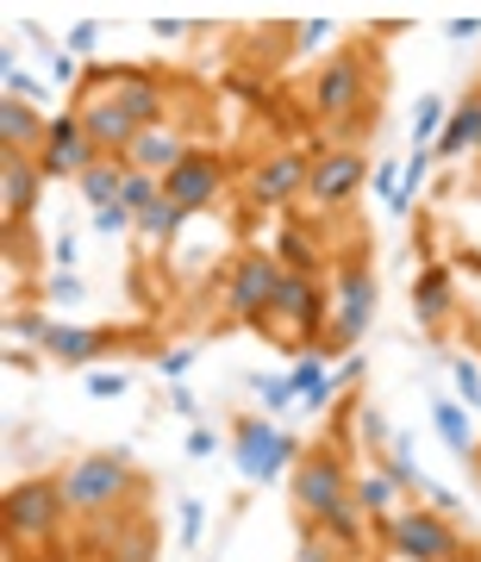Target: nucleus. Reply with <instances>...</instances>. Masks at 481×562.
<instances>
[{"label":"nucleus","instance_id":"12","mask_svg":"<svg viewBox=\"0 0 481 562\" xmlns=\"http://www.w3.org/2000/svg\"><path fill=\"white\" fill-rule=\"evenodd\" d=\"M101 162V150L88 144V132H81V120L69 113V120H51V138H44V150H38V169L44 176H88Z\"/></svg>","mask_w":481,"mask_h":562},{"label":"nucleus","instance_id":"36","mask_svg":"<svg viewBox=\"0 0 481 562\" xmlns=\"http://www.w3.org/2000/svg\"><path fill=\"white\" fill-rule=\"evenodd\" d=\"M301 562H332V543H325V538H320V543L306 538V543H301Z\"/></svg>","mask_w":481,"mask_h":562},{"label":"nucleus","instance_id":"18","mask_svg":"<svg viewBox=\"0 0 481 562\" xmlns=\"http://www.w3.org/2000/svg\"><path fill=\"white\" fill-rule=\"evenodd\" d=\"M469 144H481V88H476V94H462V101H457V113L444 120L438 157H462Z\"/></svg>","mask_w":481,"mask_h":562},{"label":"nucleus","instance_id":"24","mask_svg":"<svg viewBox=\"0 0 481 562\" xmlns=\"http://www.w3.org/2000/svg\"><path fill=\"white\" fill-rule=\"evenodd\" d=\"M394 475H388V469H381V475H357V482H350V501L357 506H369V513H394Z\"/></svg>","mask_w":481,"mask_h":562},{"label":"nucleus","instance_id":"14","mask_svg":"<svg viewBox=\"0 0 481 562\" xmlns=\"http://www.w3.org/2000/svg\"><path fill=\"white\" fill-rule=\"evenodd\" d=\"M288 457H294V443L281 438V431H269L262 419H244L238 425V462H244V475H250V482H269Z\"/></svg>","mask_w":481,"mask_h":562},{"label":"nucleus","instance_id":"30","mask_svg":"<svg viewBox=\"0 0 481 562\" xmlns=\"http://www.w3.org/2000/svg\"><path fill=\"white\" fill-rule=\"evenodd\" d=\"M444 120H450V113H444V101H438V94H425V101H420V113H413V138H432V132H438V138H444Z\"/></svg>","mask_w":481,"mask_h":562},{"label":"nucleus","instance_id":"26","mask_svg":"<svg viewBox=\"0 0 481 562\" xmlns=\"http://www.w3.org/2000/svg\"><path fill=\"white\" fill-rule=\"evenodd\" d=\"M150 201H163V181H157V176H144V169H125L120 206H125V213H144Z\"/></svg>","mask_w":481,"mask_h":562},{"label":"nucleus","instance_id":"38","mask_svg":"<svg viewBox=\"0 0 481 562\" xmlns=\"http://www.w3.org/2000/svg\"><path fill=\"white\" fill-rule=\"evenodd\" d=\"M262 394H269V406H281L288 394H294V382H262Z\"/></svg>","mask_w":481,"mask_h":562},{"label":"nucleus","instance_id":"8","mask_svg":"<svg viewBox=\"0 0 481 562\" xmlns=\"http://www.w3.org/2000/svg\"><path fill=\"white\" fill-rule=\"evenodd\" d=\"M369 94V76H362V50H338V57L320 69L313 81V113L320 120H350Z\"/></svg>","mask_w":481,"mask_h":562},{"label":"nucleus","instance_id":"32","mask_svg":"<svg viewBox=\"0 0 481 562\" xmlns=\"http://www.w3.org/2000/svg\"><path fill=\"white\" fill-rule=\"evenodd\" d=\"M457 387L469 394V401H481V375H476V362H457Z\"/></svg>","mask_w":481,"mask_h":562},{"label":"nucleus","instance_id":"35","mask_svg":"<svg viewBox=\"0 0 481 562\" xmlns=\"http://www.w3.org/2000/svg\"><path fill=\"white\" fill-rule=\"evenodd\" d=\"M188 362H194V357H188V350H169V357H163L157 369H163V375H188Z\"/></svg>","mask_w":481,"mask_h":562},{"label":"nucleus","instance_id":"39","mask_svg":"<svg viewBox=\"0 0 481 562\" xmlns=\"http://www.w3.org/2000/svg\"><path fill=\"white\" fill-rule=\"evenodd\" d=\"M450 562H481V557H476V550H457V557H450Z\"/></svg>","mask_w":481,"mask_h":562},{"label":"nucleus","instance_id":"6","mask_svg":"<svg viewBox=\"0 0 481 562\" xmlns=\"http://www.w3.org/2000/svg\"><path fill=\"white\" fill-rule=\"evenodd\" d=\"M269 319L281 325V338L294 344V350H306V344L332 325V306H325V294L313 288V276H281V294H276V306H269Z\"/></svg>","mask_w":481,"mask_h":562},{"label":"nucleus","instance_id":"28","mask_svg":"<svg viewBox=\"0 0 481 562\" xmlns=\"http://www.w3.org/2000/svg\"><path fill=\"white\" fill-rule=\"evenodd\" d=\"M150 550H157V531H150V525H132V531L113 543V562H150Z\"/></svg>","mask_w":481,"mask_h":562},{"label":"nucleus","instance_id":"9","mask_svg":"<svg viewBox=\"0 0 481 562\" xmlns=\"http://www.w3.org/2000/svg\"><path fill=\"white\" fill-rule=\"evenodd\" d=\"M294 501H301V513H313V519H325V513H338L344 501H350V475H344L338 457H306L301 469H294Z\"/></svg>","mask_w":481,"mask_h":562},{"label":"nucleus","instance_id":"2","mask_svg":"<svg viewBox=\"0 0 481 562\" xmlns=\"http://www.w3.org/2000/svg\"><path fill=\"white\" fill-rule=\"evenodd\" d=\"M81 132H88V144L101 150V157H125L132 144H138V113L125 106V94H120V76H94L88 81V101H81Z\"/></svg>","mask_w":481,"mask_h":562},{"label":"nucleus","instance_id":"40","mask_svg":"<svg viewBox=\"0 0 481 562\" xmlns=\"http://www.w3.org/2000/svg\"><path fill=\"white\" fill-rule=\"evenodd\" d=\"M476 338H481V313H476Z\"/></svg>","mask_w":481,"mask_h":562},{"label":"nucleus","instance_id":"21","mask_svg":"<svg viewBox=\"0 0 481 562\" xmlns=\"http://www.w3.org/2000/svg\"><path fill=\"white\" fill-rule=\"evenodd\" d=\"M181 220H188V213H181V206L169 201V194H163V201H150V206L138 213V225H132V232H138L144 244H169V238H176V225H181Z\"/></svg>","mask_w":481,"mask_h":562},{"label":"nucleus","instance_id":"25","mask_svg":"<svg viewBox=\"0 0 481 562\" xmlns=\"http://www.w3.org/2000/svg\"><path fill=\"white\" fill-rule=\"evenodd\" d=\"M432 425L444 431V443H450L457 457H469V450H476V438H469V425H462V406L438 401V406H432Z\"/></svg>","mask_w":481,"mask_h":562},{"label":"nucleus","instance_id":"23","mask_svg":"<svg viewBox=\"0 0 481 562\" xmlns=\"http://www.w3.org/2000/svg\"><path fill=\"white\" fill-rule=\"evenodd\" d=\"M276 262L288 276H320V250L306 244V232H276Z\"/></svg>","mask_w":481,"mask_h":562},{"label":"nucleus","instance_id":"37","mask_svg":"<svg viewBox=\"0 0 481 562\" xmlns=\"http://www.w3.org/2000/svg\"><path fill=\"white\" fill-rule=\"evenodd\" d=\"M362 438H369V443H381V438H388V425H381L376 413H369V406H362Z\"/></svg>","mask_w":481,"mask_h":562},{"label":"nucleus","instance_id":"4","mask_svg":"<svg viewBox=\"0 0 481 562\" xmlns=\"http://www.w3.org/2000/svg\"><path fill=\"white\" fill-rule=\"evenodd\" d=\"M281 269L276 250H244L238 262H232V288H225V306H232V319L238 325H262V313L276 306L281 294Z\"/></svg>","mask_w":481,"mask_h":562},{"label":"nucleus","instance_id":"16","mask_svg":"<svg viewBox=\"0 0 481 562\" xmlns=\"http://www.w3.org/2000/svg\"><path fill=\"white\" fill-rule=\"evenodd\" d=\"M188 157H194V150H188V144L169 132V125H144L138 144L125 150V162H132V169H144V176H157V181H169Z\"/></svg>","mask_w":481,"mask_h":562},{"label":"nucleus","instance_id":"11","mask_svg":"<svg viewBox=\"0 0 481 562\" xmlns=\"http://www.w3.org/2000/svg\"><path fill=\"white\" fill-rule=\"evenodd\" d=\"M362 181H369V157H362V150H332V157L313 162V176H306V201L313 206H344Z\"/></svg>","mask_w":481,"mask_h":562},{"label":"nucleus","instance_id":"5","mask_svg":"<svg viewBox=\"0 0 481 562\" xmlns=\"http://www.w3.org/2000/svg\"><path fill=\"white\" fill-rule=\"evenodd\" d=\"M388 543L406 562H450L462 550L457 525L444 519V513H388Z\"/></svg>","mask_w":481,"mask_h":562},{"label":"nucleus","instance_id":"33","mask_svg":"<svg viewBox=\"0 0 481 562\" xmlns=\"http://www.w3.org/2000/svg\"><path fill=\"white\" fill-rule=\"evenodd\" d=\"M201 506H194V501H188V506H181V538H188V543H194V538H201Z\"/></svg>","mask_w":481,"mask_h":562},{"label":"nucleus","instance_id":"17","mask_svg":"<svg viewBox=\"0 0 481 562\" xmlns=\"http://www.w3.org/2000/svg\"><path fill=\"white\" fill-rule=\"evenodd\" d=\"M413 313H420V325H444L457 313V301H450V269L444 262L420 269V281H413Z\"/></svg>","mask_w":481,"mask_h":562},{"label":"nucleus","instance_id":"27","mask_svg":"<svg viewBox=\"0 0 481 562\" xmlns=\"http://www.w3.org/2000/svg\"><path fill=\"white\" fill-rule=\"evenodd\" d=\"M294 394H306L313 406H325V401H332V375H325L313 357H301V369H294Z\"/></svg>","mask_w":481,"mask_h":562},{"label":"nucleus","instance_id":"34","mask_svg":"<svg viewBox=\"0 0 481 562\" xmlns=\"http://www.w3.org/2000/svg\"><path fill=\"white\" fill-rule=\"evenodd\" d=\"M88 387H94L101 401H113V394H125V375H94V382H88Z\"/></svg>","mask_w":481,"mask_h":562},{"label":"nucleus","instance_id":"20","mask_svg":"<svg viewBox=\"0 0 481 562\" xmlns=\"http://www.w3.org/2000/svg\"><path fill=\"white\" fill-rule=\"evenodd\" d=\"M125 169H132V162H125V157H101V162H94V169H88V176H81V194L94 201V213H107V206H120Z\"/></svg>","mask_w":481,"mask_h":562},{"label":"nucleus","instance_id":"31","mask_svg":"<svg viewBox=\"0 0 481 562\" xmlns=\"http://www.w3.org/2000/svg\"><path fill=\"white\" fill-rule=\"evenodd\" d=\"M125 225H138V213H125V206H107V213H94V232H125Z\"/></svg>","mask_w":481,"mask_h":562},{"label":"nucleus","instance_id":"19","mask_svg":"<svg viewBox=\"0 0 481 562\" xmlns=\"http://www.w3.org/2000/svg\"><path fill=\"white\" fill-rule=\"evenodd\" d=\"M107 344H113V331H69V325H51L44 350L63 357V362H94V357H107Z\"/></svg>","mask_w":481,"mask_h":562},{"label":"nucleus","instance_id":"15","mask_svg":"<svg viewBox=\"0 0 481 562\" xmlns=\"http://www.w3.org/2000/svg\"><path fill=\"white\" fill-rule=\"evenodd\" d=\"M38 157H20V150H0V213L7 220H25L32 206H38Z\"/></svg>","mask_w":481,"mask_h":562},{"label":"nucleus","instance_id":"7","mask_svg":"<svg viewBox=\"0 0 481 562\" xmlns=\"http://www.w3.org/2000/svg\"><path fill=\"white\" fill-rule=\"evenodd\" d=\"M369 319H376V276H369V262H350L344 288H338V306H332V325H325V344L350 350L369 331Z\"/></svg>","mask_w":481,"mask_h":562},{"label":"nucleus","instance_id":"22","mask_svg":"<svg viewBox=\"0 0 481 562\" xmlns=\"http://www.w3.org/2000/svg\"><path fill=\"white\" fill-rule=\"evenodd\" d=\"M120 94L138 113V125H163V88L150 76H120Z\"/></svg>","mask_w":481,"mask_h":562},{"label":"nucleus","instance_id":"10","mask_svg":"<svg viewBox=\"0 0 481 562\" xmlns=\"http://www.w3.org/2000/svg\"><path fill=\"white\" fill-rule=\"evenodd\" d=\"M306 176H313V162L294 157V150H281V157H262L250 176H244V194L257 206H288L294 194H306Z\"/></svg>","mask_w":481,"mask_h":562},{"label":"nucleus","instance_id":"13","mask_svg":"<svg viewBox=\"0 0 481 562\" xmlns=\"http://www.w3.org/2000/svg\"><path fill=\"white\" fill-rule=\"evenodd\" d=\"M220 188H225L220 157H188L176 176L163 181V194H169L181 213H201V206H213V201H220Z\"/></svg>","mask_w":481,"mask_h":562},{"label":"nucleus","instance_id":"1","mask_svg":"<svg viewBox=\"0 0 481 562\" xmlns=\"http://www.w3.org/2000/svg\"><path fill=\"white\" fill-rule=\"evenodd\" d=\"M138 487L132 475V462L120 450H101V457H81L69 469V482H63V506H69V519H107V513H120V501Z\"/></svg>","mask_w":481,"mask_h":562},{"label":"nucleus","instance_id":"29","mask_svg":"<svg viewBox=\"0 0 481 562\" xmlns=\"http://www.w3.org/2000/svg\"><path fill=\"white\" fill-rule=\"evenodd\" d=\"M325 531H332V538H338V543H357L362 538V519H357V501H344L338 506V513H325Z\"/></svg>","mask_w":481,"mask_h":562},{"label":"nucleus","instance_id":"3","mask_svg":"<svg viewBox=\"0 0 481 562\" xmlns=\"http://www.w3.org/2000/svg\"><path fill=\"white\" fill-rule=\"evenodd\" d=\"M7 538L20 543H51L57 538V525L69 519V506H63V482H20L7 487Z\"/></svg>","mask_w":481,"mask_h":562}]
</instances>
